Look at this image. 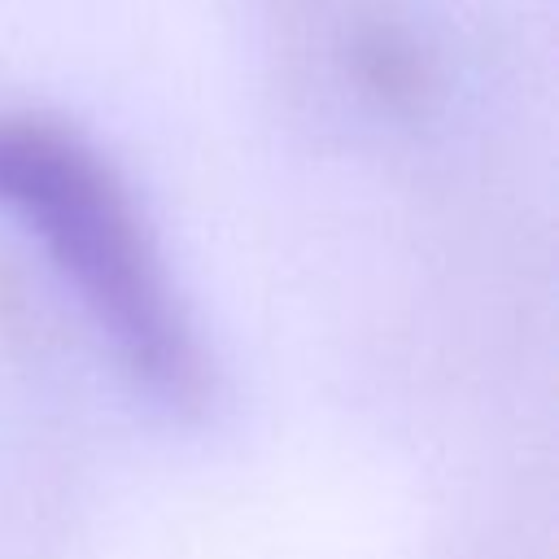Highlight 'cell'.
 <instances>
[{
  "label": "cell",
  "instance_id": "obj_1",
  "mask_svg": "<svg viewBox=\"0 0 559 559\" xmlns=\"http://www.w3.org/2000/svg\"><path fill=\"white\" fill-rule=\"evenodd\" d=\"M0 205L48 245L122 362L157 397L192 406L201 354L114 166L52 118L0 114Z\"/></svg>",
  "mask_w": 559,
  "mask_h": 559
},
{
  "label": "cell",
  "instance_id": "obj_2",
  "mask_svg": "<svg viewBox=\"0 0 559 559\" xmlns=\"http://www.w3.org/2000/svg\"><path fill=\"white\" fill-rule=\"evenodd\" d=\"M358 70L367 87H376L389 105H415L424 92V66L415 48L393 31H371L358 44Z\"/></svg>",
  "mask_w": 559,
  "mask_h": 559
}]
</instances>
